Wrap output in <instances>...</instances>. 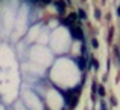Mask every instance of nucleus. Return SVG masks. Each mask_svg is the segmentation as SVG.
I'll use <instances>...</instances> for the list:
<instances>
[{"label": "nucleus", "mask_w": 120, "mask_h": 110, "mask_svg": "<svg viewBox=\"0 0 120 110\" xmlns=\"http://www.w3.org/2000/svg\"><path fill=\"white\" fill-rule=\"evenodd\" d=\"M70 32H71V35H73L76 40H81V41H84V32H82V29L78 26V24H76V26L73 24V26L70 28Z\"/></svg>", "instance_id": "nucleus-1"}, {"label": "nucleus", "mask_w": 120, "mask_h": 110, "mask_svg": "<svg viewBox=\"0 0 120 110\" xmlns=\"http://www.w3.org/2000/svg\"><path fill=\"white\" fill-rule=\"evenodd\" d=\"M55 6H56V9H58V12L61 15L65 12V2H62V0H56V2H55Z\"/></svg>", "instance_id": "nucleus-2"}, {"label": "nucleus", "mask_w": 120, "mask_h": 110, "mask_svg": "<svg viewBox=\"0 0 120 110\" xmlns=\"http://www.w3.org/2000/svg\"><path fill=\"white\" fill-rule=\"evenodd\" d=\"M76 63H78V66H79L81 69H85V67H87V58H85V55L79 57V58L76 60Z\"/></svg>", "instance_id": "nucleus-3"}, {"label": "nucleus", "mask_w": 120, "mask_h": 110, "mask_svg": "<svg viewBox=\"0 0 120 110\" xmlns=\"http://www.w3.org/2000/svg\"><path fill=\"white\" fill-rule=\"evenodd\" d=\"M76 14H78V17H79L81 20H87V12H85L84 9H78Z\"/></svg>", "instance_id": "nucleus-4"}, {"label": "nucleus", "mask_w": 120, "mask_h": 110, "mask_svg": "<svg viewBox=\"0 0 120 110\" xmlns=\"http://www.w3.org/2000/svg\"><path fill=\"white\" fill-rule=\"evenodd\" d=\"M112 37H114V28L109 26V29H108V41L109 43L112 41Z\"/></svg>", "instance_id": "nucleus-5"}, {"label": "nucleus", "mask_w": 120, "mask_h": 110, "mask_svg": "<svg viewBox=\"0 0 120 110\" xmlns=\"http://www.w3.org/2000/svg\"><path fill=\"white\" fill-rule=\"evenodd\" d=\"M90 64L93 66L94 69H99V61H97L96 58H90Z\"/></svg>", "instance_id": "nucleus-6"}, {"label": "nucleus", "mask_w": 120, "mask_h": 110, "mask_svg": "<svg viewBox=\"0 0 120 110\" xmlns=\"http://www.w3.org/2000/svg\"><path fill=\"white\" fill-rule=\"evenodd\" d=\"M97 93H99V96H105V89H103V86L97 87Z\"/></svg>", "instance_id": "nucleus-7"}, {"label": "nucleus", "mask_w": 120, "mask_h": 110, "mask_svg": "<svg viewBox=\"0 0 120 110\" xmlns=\"http://www.w3.org/2000/svg\"><path fill=\"white\" fill-rule=\"evenodd\" d=\"M91 45H93V48H94V49H97V48H99V41H97L96 38H93V40H91Z\"/></svg>", "instance_id": "nucleus-8"}, {"label": "nucleus", "mask_w": 120, "mask_h": 110, "mask_svg": "<svg viewBox=\"0 0 120 110\" xmlns=\"http://www.w3.org/2000/svg\"><path fill=\"white\" fill-rule=\"evenodd\" d=\"M94 12H96V18H100V11H99V9H96Z\"/></svg>", "instance_id": "nucleus-9"}, {"label": "nucleus", "mask_w": 120, "mask_h": 110, "mask_svg": "<svg viewBox=\"0 0 120 110\" xmlns=\"http://www.w3.org/2000/svg\"><path fill=\"white\" fill-rule=\"evenodd\" d=\"M111 104H112V106L117 104V102H116V98H114V96H111Z\"/></svg>", "instance_id": "nucleus-10"}, {"label": "nucleus", "mask_w": 120, "mask_h": 110, "mask_svg": "<svg viewBox=\"0 0 120 110\" xmlns=\"http://www.w3.org/2000/svg\"><path fill=\"white\" fill-rule=\"evenodd\" d=\"M50 2H52V0H43V3H44V5H49Z\"/></svg>", "instance_id": "nucleus-11"}, {"label": "nucleus", "mask_w": 120, "mask_h": 110, "mask_svg": "<svg viewBox=\"0 0 120 110\" xmlns=\"http://www.w3.org/2000/svg\"><path fill=\"white\" fill-rule=\"evenodd\" d=\"M117 14L120 15V6H119V9H117Z\"/></svg>", "instance_id": "nucleus-12"}, {"label": "nucleus", "mask_w": 120, "mask_h": 110, "mask_svg": "<svg viewBox=\"0 0 120 110\" xmlns=\"http://www.w3.org/2000/svg\"><path fill=\"white\" fill-rule=\"evenodd\" d=\"M82 2H85V0H82Z\"/></svg>", "instance_id": "nucleus-13"}, {"label": "nucleus", "mask_w": 120, "mask_h": 110, "mask_svg": "<svg viewBox=\"0 0 120 110\" xmlns=\"http://www.w3.org/2000/svg\"><path fill=\"white\" fill-rule=\"evenodd\" d=\"M0 110H2V107H0Z\"/></svg>", "instance_id": "nucleus-14"}]
</instances>
